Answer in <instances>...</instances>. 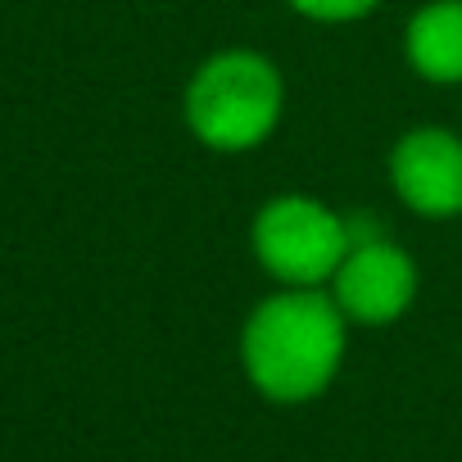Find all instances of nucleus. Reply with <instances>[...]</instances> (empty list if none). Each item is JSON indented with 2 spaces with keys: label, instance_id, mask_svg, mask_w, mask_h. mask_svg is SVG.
<instances>
[{
  "label": "nucleus",
  "instance_id": "f257e3e1",
  "mask_svg": "<svg viewBox=\"0 0 462 462\" xmlns=\"http://www.w3.org/2000/svg\"><path fill=\"white\" fill-rule=\"evenodd\" d=\"M250 381L277 403L322 394L345 358V313L318 291H286L254 309L241 336Z\"/></svg>",
  "mask_w": 462,
  "mask_h": 462
},
{
  "label": "nucleus",
  "instance_id": "f03ea898",
  "mask_svg": "<svg viewBox=\"0 0 462 462\" xmlns=\"http://www.w3.org/2000/svg\"><path fill=\"white\" fill-rule=\"evenodd\" d=\"M282 118V78L263 55L231 51L208 60L186 91V123L213 150H250Z\"/></svg>",
  "mask_w": 462,
  "mask_h": 462
},
{
  "label": "nucleus",
  "instance_id": "7ed1b4c3",
  "mask_svg": "<svg viewBox=\"0 0 462 462\" xmlns=\"http://www.w3.org/2000/svg\"><path fill=\"white\" fill-rule=\"evenodd\" d=\"M254 250L277 282L322 286L327 277H336V268L354 250V231L345 217H336L318 199L282 195L254 222Z\"/></svg>",
  "mask_w": 462,
  "mask_h": 462
},
{
  "label": "nucleus",
  "instance_id": "20e7f679",
  "mask_svg": "<svg viewBox=\"0 0 462 462\" xmlns=\"http://www.w3.org/2000/svg\"><path fill=\"white\" fill-rule=\"evenodd\" d=\"M336 309L354 322H367V327H381V322H394L412 295H417V268L412 259L390 245V241H358L345 263L336 268Z\"/></svg>",
  "mask_w": 462,
  "mask_h": 462
},
{
  "label": "nucleus",
  "instance_id": "39448f33",
  "mask_svg": "<svg viewBox=\"0 0 462 462\" xmlns=\"http://www.w3.org/2000/svg\"><path fill=\"white\" fill-rule=\"evenodd\" d=\"M390 177L408 208L426 217L462 213V141L453 132H408L390 154Z\"/></svg>",
  "mask_w": 462,
  "mask_h": 462
},
{
  "label": "nucleus",
  "instance_id": "423d86ee",
  "mask_svg": "<svg viewBox=\"0 0 462 462\" xmlns=\"http://www.w3.org/2000/svg\"><path fill=\"white\" fill-rule=\"evenodd\" d=\"M408 60L426 82H462V0H435L408 23Z\"/></svg>",
  "mask_w": 462,
  "mask_h": 462
},
{
  "label": "nucleus",
  "instance_id": "0eeeda50",
  "mask_svg": "<svg viewBox=\"0 0 462 462\" xmlns=\"http://www.w3.org/2000/svg\"><path fill=\"white\" fill-rule=\"evenodd\" d=\"M291 5L309 19H322V23H345V19H358L367 10H376L381 0H291Z\"/></svg>",
  "mask_w": 462,
  "mask_h": 462
}]
</instances>
